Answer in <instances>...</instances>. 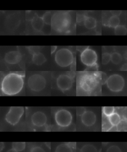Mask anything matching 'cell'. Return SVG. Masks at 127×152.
Instances as JSON below:
<instances>
[{
  "label": "cell",
  "mask_w": 127,
  "mask_h": 152,
  "mask_svg": "<svg viewBox=\"0 0 127 152\" xmlns=\"http://www.w3.org/2000/svg\"><path fill=\"white\" fill-rule=\"evenodd\" d=\"M108 121L109 124H110L112 126H117L121 124L122 118L119 113L117 112H115L108 118Z\"/></svg>",
  "instance_id": "obj_17"
},
{
  "label": "cell",
  "mask_w": 127,
  "mask_h": 152,
  "mask_svg": "<svg viewBox=\"0 0 127 152\" xmlns=\"http://www.w3.org/2000/svg\"><path fill=\"white\" fill-rule=\"evenodd\" d=\"M31 124L36 128H43L47 124L48 118L46 113L42 111L33 113L30 118Z\"/></svg>",
  "instance_id": "obj_11"
},
{
  "label": "cell",
  "mask_w": 127,
  "mask_h": 152,
  "mask_svg": "<svg viewBox=\"0 0 127 152\" xmlns=\"http://www.w3.org/2000/svg\"><path fill=\"white\" fill-rule=\"evenodd\" d=\"M46 82V80L43 75L35 73L29 77L27 80V86L31 91L39 92L45 89Z\"/></svg>",
  "instance_id": "obj_5"
},
{
  "label": "cell",
  "mask_w": 127,
  "mask_h": 152,
  "mask_svg": "<svg viewBox=\"0 0 127 152\" xmlns=\"http://www.w3.org/2000/svg\"><path fill=\"white\" fill-rule=\"evenodd\" d=\"M115 112V108L113 107H102V113L105 116L108 118Z\"/></svg>",
  "instance_id": "obj_25"
},
{
  "label": "cell",
  "mask_w": 127,
  "mask_h": 152,
  "mask_svg": "<svg viewBox=\"0 0 127 152\" xmlns=\"http://www.w3.org/2000/svg\"><path fill=\"white\" fill-rule=\"evenodd\" d=\"M57 46H51V54H53V53L55 52L56 50H57Z\"/></svg>",
  "instance_id": "obj_31"
},
{
  "label": "cell",
  "mask_w": 127,
  "mask_h": 152,
  "mask_svg": "<svg viewBox=\"0 0 127 152\" xmlns=\"http://www.w3.org/2000/svg\"><path fill=\"white\" fill-rule=\"evenodd\" d=\"M72 25V17L69 12L58 11L53 14L51 28L58 33H67Z\"/></svg>",
  "instance_id": "obj_2"
},
{
  "label": "cell",
  "mask_w": 127,
  "mask_h": 152,
  "mask_svg": "<svg viewBox=\"0 0 127 152\" xmlns=\"http://www.w3.org/2000/svg\"><path fill=\"white\" fill-rule=\"evenodd\" d=\"M97 84V81L95 77L92 75L84 74L79 78V88L84 92H90L94 89Z\"/></svg>",
  "instance_id": "obj_8"
},
{
  "label": "cell",
  "mask_w": 127,
  "mask_h": 152,
  "mask_svg": "<svg viewBox=\"0 0 127 152\" xmlns=\"http://www.w3.org/2000/svg\"><path fill=\"white\" fill-rule=\"evenodd\" d=\"M53 14H52L51 12H47L41 17L45 24L48 26L51 25V19L52 18Z\"/></svg>",
  "instance_id": "obj_24"
},
{
  "label": "cell",
  "mask_w": 127,
  "mask_h": 152,
  "mask_svg": "<svg viewBox=\"0 0 127 152\" xmlns=\"http://www.w3.org/2000/svg\"><path fill=\"white\" fill-rule=\"evenodd\" d=\"M81 121L84 126L91 127L95 124L96 115L90 110H86L81 116Z\"/></svg>",
  "instance_id": "obj_13"
},
{
  "label": "cell",
  "mask_w": 127,
  "mask_h": 152,
  "mask_svg": "<svg viewBox=\"0 0 127 152\" xmlns=\"http://www.w3.org/2000/svg\"><path fill=\"white\" fill-rule=\"evenodd\" d=\"M106 152H122L120 148L118 146L113 145L108 148Z\"/></svg>",
  "instance_id": "obj_28"
},
{
  "label": "cell",
  "mask_w": 127,
  "mask_h": 152,
  "mask_svg": "<svg viewBox=\"0 0 127 152\" xmlns=\"http://www.w3.org/2000/svg\"><path fill=\"white\" fill-rule=\"evenodd\" d=\"M125 84V82L122 76L117 74L111 75L106 81L107 88L113 92H119L122 91Z\"/></svg>",
  "instance_id": "obj_7"
},
{
  "label": "cell",
  "mask_w": 127,
  "mask_h": 152,
  "mask_svg": "<svg viewBox=\"0 0 127 152\" xmlns=\"http://www.w3.org/2000/svg\"><path fill=\"white\" fill-rule=\"evenodd\" d=\"M73 76L69 73H63L60 75L56 79V86L59 90L62 92L65 93L69 91L73 86Z\"/></svg>",
  "instance_id": "obj_9"
},
{
  "label": "cell",
  "mask_w": 127,
  "mask_h": 152,
  "mask_svg": "<svg viewBox=\"0 0 127 152\" xmlns=\"http://www.w3.org/2000/svg\"><path fill=\"white\" fill-rule=\"evenodd\" d=\"M111 12H112V15H117V16H118V15H120V13H121V11H112Z\"/></svg>",
  "instance_id": "obj_30"
},
{
  "label": "cell",
  "mask_w": 127,
  "mask_h": 152,
  "mask_svg": "<svg viewBox=\"0 0 127 152\" xmlns=\"http://www.w3.org/2000/svg\"><path fill=\"white\" fill-rule=\"evenodd\" d=\"M29 152H46V151L41 146L35 145L30 148Z\"/></svg>",
  "instance_id": "obj_27"
},
{
  "label": "cell",
  "mask_w": 127,
  "mask_h": 152,
  "mask_svg": "<svg viewBox=\"0 0 127 152\" xmlns=\"http://www.w3.org/2000/svg\"><path fill=\"white\" fill-rule=\"evenodd\" d=\"M80 57L82 64L87 67H92L96 65L98 60L97 54L90 48L84 49L81 53Z\"/></svg>",
  "instance_id": "obj_10"
},
{
  "label": "cell",
  "mask_w": 127,
  "mask_h": 152,
  "mask_svg": "<svg viewBox=\"0 0 127 152\" xmlns=\"http://www.w3.org/2000/svg\"><path fill=\"white\" fill-rule=\"evenodd\" d=\"M24 113L23 107H11L5 115V121L10 125L15 126L19 123Z\"/></svg>",
  "instance_id": "obj_6"
},
{
  "label": "cell",
  "mask_w": 127,
  "mask_h": 152,
  "mask_svg": "<svg viewBox=\"0 0 127 152\" xmlns=\"http://www.w3.org/2000/svg\"><path fill=\"white\" fill-rule=\"evenodd\" d=\"M32 61L36 66H42L47 61V58L45 55L40 51H35L32 54Z\"/></svg>",
  "instance_id": "obj_15"
},
{
  "label": "cell",
  "mask_w": 127,
  "mask_h": 152,
  "mask_svg": "<svg viewBox=\"0 0 127 152\" xmlns=\"http://www.w3.org/2000/svg\"><path fill=\"white\" fill-rule=\"evenodd\" d=\"M84 26L87 29H92L96 26L97 21L93 17H86L84 21Z\"/></svg>",
  "instance_id": "obj_18"
},
{
  "label": "cell",
  "mask_w": 127,
  "mask_h": 152,
  "mask_svg": "<svg viewBox=\"0 0 127 152\" xmlns=\"http://www.w3.org/2000/svg\"><path fill=\"white\" fill-rule=\"evenodd\" d=\"M24 85V76L21 73L11 72L4 76L1 82V92L6 96H15L19 94Z\"/></svg>",
  "instance_id": "obj_1"
},
{
  "label": "cell",
  "mask_w": 127,
  "mask_h": 152,
  "mask_svg": "<svg viewBox=\"0 0 127 152\" xmlns=\"http://www.w3.org/2000/svg\"><path fill=\"white\" fill-rule=\"evenodd\" d=\"M22 59V55L20 51L14 50L7 53L4 57L5 62L9 64H17L20 63Z\"/></svg>",
  "instance_id": "obj_12"
},
{
  "label": "cell",
  "mask_w": 127,
  "mask_h": 152,
  "mask_svg": "<svg viewBox=\"0 0 127 152\" xmlns=\"http://www.w3.org/2000/svg\"><path fill=\"white\" fill-rule=\"evenodd\" d=\"M120 20L118 16L112 15L109 18L108 20V26L111 28H115L118 26H119Z\"/></svg>",
  "instance_id": "obj_20"
},
{
  "label": "cell",
  "mask_w": 127,
  "mask_h": 152,
  "mask_svg": "<svg viewBox=\"0 0 127 152\" xmlns=\"http://www.w3.org/2000/svg\"><path fill=\"white\" fill-rule=\"evenodd\" d=\"M55 61L58 66L67 67L71 66L74 61L73 53L68 48L59 49L55 55Z\"/></svg>",
  "instance_id": "obj_3"
},
{
  "label": "cell",
  "mask_w": 127,
  "mask_h": 152,
  "mask_svg": "<svg viewBox=\"0 0 127 152\" xmlns=\"http://www.w3.org/2000/svg\"><path fill=\"white\" fill-rule=\"evenodd\" d=\"M26 147V142H13L12 143V148L18 152H22L25 150Z\"/></svg>",
  "instance_id": "obj_21"
},
{
  "label": "cell",
  "mask_w": 127,
  "mask_h": 152,
  "mask_svg": "<svg viewBox=\"0 0 127 152\" xmlns=\"http://www.w3.org/2000/svg\"><path fill=\"white\" fill-rule=\"evenodd\" d=\"M114 29L115 34L116 35H125L127 34V28L125 26L119 25Z\"/></svg>",
  "instance_id": "obj_23"
},
{
  "label": "cell",
  "mask_w": 127,
  "mask_h": 152,
  "mask_svg": "<svg viewBox=\"0 0 127 152\" xmlns=\"http://www.w3.org/2000/svg\"><path fill=\"white\" fill-rule=\"evenodd\" d=\"M54 121L56 125L61 128L70 126L73 121L71 112L67 109H58L54 113Z\"/></svg>",
  "instance_id": "obj_4"
},
{
  "label": "cell",
  "mask_w": 127,
  "mask_h": 152,
  "mask_svg": "<svg viewBox=\"0 0 127 152\" xmlns=\"http://www.w3.org/2000/svg\"><path fill=\"white\" fill-rule=\"evenodd\" d=\"M7 152H18L17 151L15 150V149H13V148H11V149H9V150L7 151Z\"/></svg>",
  "instance_id": "obj_32"
},
{
  "label": "cell",
  "mask_w": 127,
  "mask_h": 152,
  "mask_svg": "<svg viewBox=\"0 0 127 152\" xmlns=\"http://www.w3.org/2000/svg\"><path fill=\"white\" fill-rule=\"evenodd\" d=\"M79 152H98L96 148L92 144H85L80 149Z\"/></svg>",
  "instance_id": "obj_22"
},
{
  "label": "cell",
  "mask_w": 127,
  "mask_h": 152,
  "mask_svg": "<svg viewBox=\"0 0 127 152\" xmlns=\"http://www.w3.org/2000/svg\"><path fill=\"white\" fill-rule=\"evenodd\" d=\"M31 24L33 29L37 32L41 31L45 25L41 17H39L37 15L33 17L31 21Z\"/></svg>",
  "instance_id": "obj_14"
},
{
  "label": "cell",
  "mask_w": 127,
  "mask_h": 152,
  "mask_svg": "<svg viewBox=\"0 0 127 152\" xmlns=\"http://www.w3.org/2000/svg\"><path fill=\"white\" fill-rule=\"evenodd\" d=\"M86 109L84 107H78L76 109V113L78 116H81L86 111Z\"/></svg>",
  "instance_id": "obj_29"
},
{
  "label": "cell",
  "mask_w": 127,
  "mask_h": 152,
  "mask_svg": "<svg viewBox=\"0 0 127 152\" xmlns=\"http://www.w3.org/2000/svg\"><path fill=\"white\" fill-rule=\"evenodd\" d=\"M111 61V54L104 53L102 55V64L105 65Z\"/></svg>",
  "instance_id": "obj_26"
},
{
  "label": "cell",
  "mask_w": 127,
  "mask_h": 152,
  "mask_svg": "<svg viewBox=\"0 0 127 152\" xmlns=\"http://www.w3.org/2000/svg\"><path fill=\"white\" fill-rule=\"evenodd\" d=\"M122 60V56L119 53L115 52L111 54V61L113 64L116 65L120 64Z\"/></svg>",
  "instance_id": "obj_19"
},
{
  "label": "cell",
  "mask_w": 127,
  "mask_h": 152,
  "mask_svg": "<svg viewBox=\"0 0 127 152\" xmlns=\"http://www.w3.org/2000/svg\"><path fill=\"white\" fill-rule=\"evenodd\" d=\"M75 149V144L66 142L58 145L56 148L55 152H74Z\"/></svg>",
  "instance_id": "obj_16"
}]
</instances>
